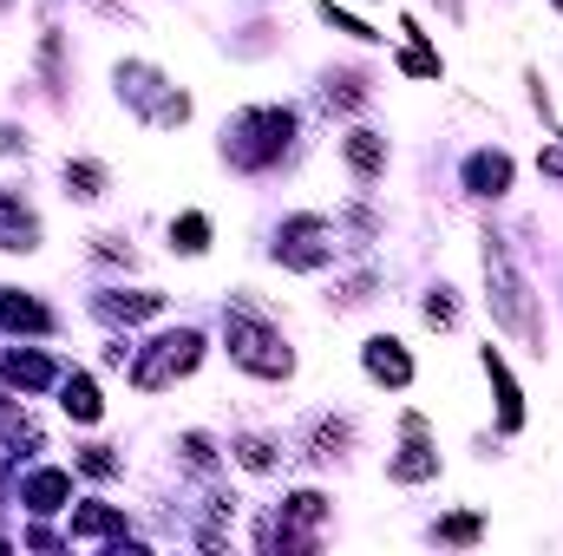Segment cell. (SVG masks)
<instances>
[{"mask_svg":"<svg viewBox=\"0 0 563 556\" xmlns=\"http://www.w3.org/2000/svg\"><path fill=\"white\" fill-rule=\"evenodd\" d=\"M119 92H125L139 112H151L157 125H184V112H190V99H184V92H164V79H157L151 66H119Z\"/></svg>","mask_w":563,"mask_h":556,"instance_id":"5","label":"cell"},{"mask_svg":"<svg viewBox=\"0 0 563 556\" xmlns=\"http://www.w3.org/2000/svg\"><path fill=\"white\" fill-rule=\"evenodd\" d=\"M485 374H492V387H498V425H505V432H518V425H525V407H518V387H511L505 360H498V354H485Z\"/></svg>","mask_w":563,"mask_h":556,"instance_id":"11","label":"cell"},{"mask_svg":"<svg viewBox=\"0 0 563 556\" xmlns=\"http://www.w3.org/2000/svg\"><path fill=\"white\" fill-rule=\"evenodd\" d=\"M465 184H472L478 197H498V190H511V157H505V151H478V157L465 164Z\"/></svg>","mask_w":563,"mask_h":556,"instance_id":"8","label":"cell"},{"mask_svg":"<svg viewBox=\"0 0 563 556\" xmlns=\"http://www.w3.org/2000/svg\"><path fill=\"white\" fill-rule=\"evenodd\" d=\"M59 393H66L59 407H66V413L79 419V425H92V419H99V387H92V380H66Z\"/></svg>","mask_w":563,"mask_h":556,"instance_id":"16","label":"cell"},{"mask_svg":"<svg viewBox=\"0 0 563 556\" xmlns=\"http://www.w3.org/2000/svg\"><path fill=\"white\" fill-rule=\"evenodd\" d=\"M0 7H7V0H0Z\"/></svg>","mask_w":563,"mask_h":556,"instance_id":"26","label":"cell"},{"mask_svg":"<svg viewBox=\"0 0 563 556\" xmlns=\"http://www.w3.org/2000/svg\"><path fill=\"white\" fill-rule=\"evenodd\" d=\"M236 458H243L250 471H269V465H276V445H269V438H236Z\"/></svg>","mask_w":563,"mask_h":556,"instance_id":"21","label":"cell"},{"mask_svg":"<svg viewBox=\"0 0 563 556\" xmlns=\"http://www.w3.org/2000/svg\"><path fill=\"white\" fill-rule=\"evenodd\" d=\"M66 184H73V197H99L106 170H99V164H66Z\"/></svg>","mask_w":563,"mask_h":556,"instance_id":"20","label":"cell"},{"mask_svg":"<svg viewBox=\"0 0 563 556\" xmlns=\"http://www.w3.org/2000/svg\"><path fill=\"white\" fill-rule=\"evenodd\" d=\"M558 7H563V0H558Z\"/></svg>","mask_w":563,"mask_h":556,"instance_id":"27","label":"cell"},{"mask_svg":"<svg viewBox=\"0 0 563 556\" xmlns=\"http://www.w3.org/2000/svg\"><path fill=\"white\" fill-rule=\"evenodd\" d=\"M112 531H125V518L106 511V504H86V511L73 518V544H86V537H112Z\"/></svg>","mask_w":563,"mask_h":556,"instance_id":"15","label":"cell"},{"mask_svg":"<svg viewBox=\"0 0 563 556\" xmlns=\"http://www.w3.org/2000/svg\"><path fill=\"white\" fill-rule=\"evenodd\" d=\"M538 164H544V177H563V144H544Z\"/></svg>","mask_w":563,"mask_h":556,"instance_id":"24","label":"cell"},{"mask_svg":"<svg viewBox=\"0 0 563 556\" xmlns=\"http://www.w3.org/2000/svg\"><path fill=\"white\" fill-rule=\"evenodd\" d=\"M426 321H432V327H452V301H445V288L426 301Z\"/></svg>","mask_w":563,"mask_h":556,"instance_id":"23","label":"cell"},{"mask_svg":"<svg viewBox=\"0 0 563 556\" xmlns=\"http://www.w3.org/2000/svg\"><path fill=\"white\" fill-rule=\"evenodd\" d=\"M276 256L288 269H321V263L334 256V223H328V216H295V223H282Z\"/></svg>","mask_w":563,"mask_h":556,"instance_id":"6","label":"cell"},{"mask_svg":"<svg viewBox=\"0 0 563 556\" xmlns=\"http://www.w3.org/2000/svg\"><path fill=\"white\" fill-rule=\"evenodd\" d=\"M485 288H492V314H498L518 341H531V347L544 354V327H538L531 288H525V276L511 269V256H505V243H498V236H485Z\"/></svg>","mask_w":563,"mask_h":556,"instance_id":"1","label":"cell"},{"mask_svg":"<svg viewBox=\"0 0 563 556\" xmlns=\"http://www.w3.org/2000/svg\"><path fill=\"white\" fill-rule=\"evenodd\" d=\"M367 374H374V380H387V387H407V380H413V360L400 354V341H387V334H380V341H367Z\"/></svg>","mask_w":563,"mask_h":556,"instance_id":"9","label":"cell"},{"mask_svg":"<svg viewBox=\"0 0 563 556\" xmlns=\"http://www.w3.org/2000/svg\"><path fill=\"white\" fill-rule=\"evenodd\" d=\"M439 7H445V13H459V0H439Z\"/></svg>","mask_w":563,"mask_h":556,"instance_id":"25","label":"cell"},{"mask_svg":"<svg viewBox=\"0 0 563 556\" xmlns=\"http://www.w3.org/2000/svg\"><path fill=\"white\" fill-rule=\"evenodd\" d=\"M203 360V341L190 334V327H177V334H164V341H151V354H144L139 367H132V380H139L144 393H164L177 374H190Z\"/></svg>","mask_w":563,"mask_h":556,"instance_id":"4","label":"cell"},{"mask_svg":"<svg viewBox=\"0 0 563 556\" xmlns=\"http://www.w3.org/2000/svg\"><path fill=\"white\" fill-rule=\"evenodd\" d=\"M170 243H177V249H184V256H197V249H203V243H210V223H203V216H184V223H177V230H170Z\"/></svg>","mask_w":563,"mask_h":556,"instance_id":"19","label":"cell"},{"mask_svg":"<svg viewBox=\"0 0 563 556\" xmlns=\"http://www.w3.org/2000/svg\"><path fill=\"white\" fill-rule=\"evenodd\" d=\"M347 157H354V170H361V177H374V170L387 164V144L374 138V132H347Z\"/></svg>","mask_w":563,"mask_h":556,"instance_id":"17","label":"cell"},{"mask_svg":"<svg viewBox=\"0 0 563 556\" xmlns=\"http://www.w3.org/2000/svg\"><path fill=\"white\" fill-rule=\"evenodd\" d=\"M0 321H7V327H26V334H46V327H53V314H46L40 301H26V294H7V301H0Z\"/></svg>","mask_w":563,"mask_h":556,"instance_id":"12","label":"cell"},{"mask_svg":"<svg viewBox=\"0 0 563 556\" xmlns=\"http://www.w3.org/2000/svg\"><path fill=\"white\" fill-rule=\"evenodd\" d=\"M439 537H445V544H472V537H478V518H445Z\"/></svg>","mask_w":563,"mask_h":556,"instance_id":"22","label":"cell"},{"mask_svg":"<svg viewBox=\"0 0 563 556\" xmlns=\"http://www.w3.org/2000/svg\"><path fill=\"white\" fill-rule=\"evenodd\" d=\"M223 334H230L236 367H250V374H263V380H282V374L295 367L288 347H282V334L263 314H250V308H230V314H223Z\"/></svg>","mask_w":563,"mask_h":556,"instance_id":"2","label":"cell"},{"mask_svg":"<svg viewBox=\"0 0 563 556\" xmlns=\"http://www.w3.org/2000/svg\"><path fill=\"white\" fill-rule=\"evenodd\" d=\"M0 374H7V380H13V387H26V393H33V387H46V380H53V367H46V360H40V354H13V360H7V367H0Z\"/></svg>","mask_w":563,"mask_h":556,"instance_id":"18","label":"cell"},{"mask_svg":"<svg viewBox=\"0 0 563 556\" xmlns=\"http://www.w3.org/2000/svg\"><path fill=\"white\" fill-rule=\"evenodd\" d=\"M33 243H40L33 210H26V203H13V197L0 190V249H33Z\"/></svg>","mask_w":563,"mask_h":556,"instance_id":"10","label":"cell"},{"mask_svg":"<svg viewBox=\"0 0 563 556\" xmlns=\"http://www.w3.org/2000/svg\"><path fill=\"white\" fill-rule=\"evenodd\" d=\"M164 301L157 294H99V314L106 321H144V314H157Z\"/></svg>","mask_w":563,"mask_h":556,"instance_id":"14","label":"cell"},{"mask_svg":"<svg viewBox=\"0 0 563 556\" xmlns=\"http://www.w3.org/2000/svg\"><path fill=\"white\" fill-rule=\"evenodd\" d=\"M295 132V119L288 112H250V119H236V138H230V164H243V170H263V164H276L282 144Z\"/></svg>","mask_w":563,"mask_h":556,"instance_id":"3","label":"cell"},{"mask_svg":"<svg viewBox=\"0 0 563 556\" xmlns=\"http://www.w3.org/2000/svg\"><path fill=\"white\" fill-rule=\"evenodd\" d=\"M432 471H439V458H432V445H426V419L407 413V452L394 458V478H400V485H420Z\"/></svg>","mask_w":563,"mask_h":556,"instance_id":"7","label":"cell"},{"mask_svg":"<svg viewBox=\"0 0 563 556\" xmlns=\"http://www.w3.org/2000/svg\"><path fill=\"white\" fill-rule=\"evenodd\" d=\"M66 491H73L66 471H33V478H26V504H33V511H59Z\"/></svg>","mask_w":563,"mask_h":556,"instance_id":"13","label":"cell"}]
</instances>
